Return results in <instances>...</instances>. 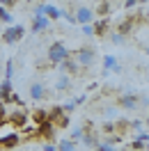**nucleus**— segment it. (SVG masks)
<instances>
[{
  "mask_svg": "<svg viewBox=\"0 0 149 151\" xmlns=\"http://www.w3.org/2000/svg\"><path fill=\"white\" fill-rule=\"evenodd\" d=\"M135 28V21H133V16H126V19L122 21L119 25H117V30L115 32H119L122 37H126V35H131V30Z\"/></svg>",
  "mask_w": 149,
  "mask_h": 151,
  "instance_id": "nucleus-15",
  "label": "nucleus"
},
{
  "mask_svg": "<svg viewBox=\"0 0 149 151\" xmlns=\"http://www.w3.org/2000/svg\"><path fill=\"white\" fill-rule=\"evenodd\" d=\"M0 5H2V7H14L16 0H0Z\"/></svg>",
  "mask_w": 149,
  "mask_h": 151,
  "instance_id": "nucleus-36",
  "label": "nucleus"
},
{
  "mask_svg": "<svg viewBox=\"0 0 149 151\" xmlns=\"http://www.w3.org/2000/svg\"><path fill=\"white\" fill-rule=\"evenodd\" d=\"M112 149V144H108V142L103 140V142H99L96 147H94V151H110Z\"/></svg>",
  "mask_w": 149,
  "mask_h": 151,
  "instance_id": "nucleus-28",
  "label": "nucleus"
},
{
  "mask_svg": "<svg viewBox=\"0 0 149 151\" xmlns=\"http://www.w3.org/2000/svg\"><path fill=\"white\" fill-rule=\"evenodd\" d=\"M83 35H85V37H94V30H92V23H83Z\"/></svg>",
  "mask_w": 149,
  "mask_h": 151,
  "instance_id": "nucleus-29",
  "label": "nucleus"
},
{
  "mask_svg": "<svg viewBox=\"0 0 149 151\" xmlns=\"http://www.w3.org/2000/svg\"><path fill=\"white\" fill-rule=\"evenodd\" d=\"M94 16H99V19L110 16V2H108V0H101V2H99V7H96V12H94Z\"/></svg>",
  "mask_w": 149,
  "mask_h": 151,
  "instance_id": "nucleus-18",
  "label": "nucleus"
},
{
  "mask_svg": "<svg viewBox=\"0 0 149 151\" xmlns=\"http://www.w3.org/2000/svg\"><path fill=\"white\" fill-rule=\"evenodd\" d=\"M110 151H124V149H115V147H112V149H110Z\"/></svg>",
  "mask_w": 149,
  "mask_h": 151,
  "instance_id": "nucleus-37",
  "label": "nucleus"
},
{
  "mask_svg": "<svg viewBox=\"0 0 149 151\" xmlns=\"http://www.w3.org/2000/svg\"><path fill=\"white\" fill-rule=\"evenodd\" d=\"M92 30H94V37H103L108 30H110V19L103 16L99 21H92Z\"/></svg>",
  "mask_w": 149,
  "mask_h": 151,
  "instance_id": "nucleus-10",
  "label": "nucleus"
},
{
  "mask_svg": "<svg viewBox=\"0 0 149 151\" xmlns=\"http://www.w3.org/2000/svg\"><path fill=\"white\" fill-rule=\"evenodd\" d=\"M138 5V0H124V9H131V7H135Z\"/></svg>",
  "mask_w": 149,
  "mask_h": 151,
  "instance_id": "nucleus-35",
  "label": "nucleus"
},
{
  "mask_svg": "<svg viewBox=\"0 0 149 151\" xmlns=\"http://www.w3.org/2000/svg\"><path fill=\"white\" fill-rule=\"evenodd\" d=\"M46 87L41 85V83H32V85H30V99H32V101H44V99H46Z\"/></svg>",
  "mask_w": 149,
  "mask_h": 151,
  "instance_id": "nucleus-14",
  "label": "nucleus"
},
{
  "mask_svg": "<svg viewBox=\"0 0 149 151\" xmlns=\"http://www.w3.org/2000/svg\"><path fill=\"white\" fill-rule=\"evenodd\" d=\"M55 147H57V151H76V142L69 140V137H64V140L57 142Z\"/></svg>",
  "mask_w": 149,
  "mask_h": 151,
  "instance_id": "nucleus-19",
  "label": "nucleus"
},
{
  "mask_svg": "<svg viewBox=\"0 0 149 151\" xmlns=\"http://www.w3.org/2000/svg\"><path fill=\"white\" fill-rule=\"evenodd\" d=\"M48 28H51V21H48L44 14L35 12L32 23H30V32H32V35H39V32H44V30H48Z\"/></svg>",
  "mask_w": 149,
  "mask_h": 151,
  "instance_id": "nucleus-7",
  "label": "nucleus"
},
{
  "mask_svg": "<svg viewBox=\"0 0 149 151\" xmlns=\"http://www.w3.org/2000/svg\"><path fill=\"white\" fill-rule=\"evenodd\" d=\"M41 12H44V16H46L48 21H53V19H62V12L57 9V7H53V5H41Z\"/></svg>",
  "mask_w": 149,
  "mask_h": 151,
  "instance_id": "nucleus-16",
  "label": "nucleus"
},
{
  "mask_svg": "<svg viewBox=\"0 0 149 151\" xmlns=\"http://www.w3.org/2000/svg\"><path fill=\"white\" fill-rule=\"evenodd\" d=\"M80 142H83V147H87V149H94V147L99 144V133L96 131H85L83 135H80Z\"/></svg>",
  "mask_w": 149,
  "mask_h": 151,
  "instance_id": "nucleus-13",
  "label": "nucleus"
},
{
  "mask_svg": "<svg viewBox=\"0 0 149 151\" xmlns=\"http://www.w3.org/2000/svg\"><path fill=\"white\" fill-rule=\"evenodd\" d=\"M5 73H7L5 78H9V80H12V76H14V62H12V60H7V71H5Z\"/></svg>",
  "mask_w": 149,
  "mask_h": 151,
  "instance_id": "nucleus-32",
  "label": "nucleus"
},
{
  "mask_svg": "<svg viewBox=\"0 0 149 151\" xmlns=\"http://www.w3.org/2000/svg\"><path fill=\"white\" fill-rule=\"evenodd\" d=\"M7 112H9V110H7V103H2V101H0V122H5V119H7Z\"/></svg>",
  "mask_w": 149,
  "mask_h": 151,
  "instance_id": "nucleus-30",
  "label": "nucleus"
},
{
  "mask_svg": "<svg viewBox=\"0 0 149 151\" xmlns=\"http://www.w3.org/2000/svg\"><path fill=\"white\" fill-rule=\"evenodd\" d=\"M131 149H135V151H147V144H145V142H140L138 137H135V140L131 142Z\"/></svg>",
  "mask_w": 149,
  "mask_h": 151,
  "instance_id": "nucleus-25",
  "label": "nucleus"
},
{
  "mask_svg": "<svg viewBox=\"0 0 149 151\" xmlns=\"http://www.w3.org/2000/svg\"><path fill=\"white\" fill-rule=\"evenodd\" d=\"M0 21L7 23V25H12V14L7 12V7H2V5H0Z\"/></svg>",
  "mask_w": 149,
  "mask_h": 151,
  "instance_id": "nucleus-23",
  "label": "nucleus"
},
{
  "mask_svg": "<svg viewBox=\"0 0 149 151\" xmlns=\"http://www.w3.org/2000/svg\"><path fill=\"white\" fill-rule=\"evenodd\" d=\"M71 87V78L67 73H62V76H57V80H55V92H67Z\"/></svg>",
  "mask_w": 149,
  "mask_h": 151,
  "instance_id": "nucleus-17",
  "label": "nucleus"
},
{
  "mask_svg": "<svg viewBox=\"0 0 149 151\" xmlns=\"http://www.w3.org/2000/svg\"><path fill=\"white\" fill-rule=\"evenodd\" d=\"M23 37H25V28L23 25H7L2 30V41L5 44H16Z\"/></svg>",
  "mask_w": 149,
  "mask_h": 151,
  "instance_id": "nucleus-5",
  "label": "nucleus"
},
{
  "mask_svg": "<svg viewBox=\"0 0 149 151\" xmlns=\"http://www.w3.org/2000/svg\"><path fill=\"white\" fill-rule=\"evenodd\" d=\"M110 71H122V64L117 62L115 55H103V76Z\"/></svg>",
  "mask_w": 149,
  "mask_h": 151,
  "instance_id": "nucleus-12",
  "label": "nucleus"
},
{
  "mask_svg": "<svg viewBox=\"0 0 149 151\" xmlns=\"http://www.w3.org/2000/svg\"><path fill=\"white\" fill-rule=\"evenodd\" d=\"M9 92H12V80H9V78H5V80L0 83V99H5Z\"/></svg>",
  "mask_w": 149,
  "mask_h": 151,
  "instance_id": "nucleus-20",
  "label": "nucleus"
},
{
  "mask_svg": "<svg viewBox=\"0 0 149 151\" xmlns=\"http://www.w3.org/2000/svg\"><path fill=\"white\" fill-rule=\"evenodd\" d=\"M57 66H60V69H62L67 76H76V73H80V69H83V66L76 62V57H74V55H69L67 60H62Z\"/></svg>",
  "mask_w": 149,
  "mask_h": 151,
  "instance_id": "nucleus-9",
  "label": "nucleus"
},
{
  "mask_svg": "<svg viewBox=\"0 0 149 151\" xmlns=\"http://www.w3.org/2000/svg\"><path fill=\"white\" fill-rule=\"evenodd\" d=\"M21 144V133L16 128H12L9 131H0V149H16Z\"/></svg>",
  "mask_w": 149,
  "mask_h": 151,
  "instance_id": "nucleus-3",
  "label": "nucleus"
},
{
  "mask_svg": "<svg viewBox=\"0 0 149 151\" xmlns=\"http://www.w3.org/2000/svg\"><path fill=\"white\" fill-rule=\"evenodd\" d=\"M124 39H126V37H122L119 32H112V35H110V41L115 44V46H119V44H124Z\"/></svg>",
  "mask_w": 149,
  "mask_h": 151,
  "instance_id": "nucleus-27",
  "label": "nucleus"
},
{
  "mask_svg": "<svg viewBox=\"0 0 149 151\" xmlns=\"http://www.w3.org/2000/svg\"><path fill=\"white\" fill-rule=\"evenodd\" d=\"M46 122H51L55 128H67L69 126V114L62 110V105H53L51 110H46Z\"/></svg>",
  "mask_w": 149,
  "mask_h": 151,
  "instance_id": "nucleus-2",
  "label": "nucleus"
},
{
  "mask_svg": "<svg viewBox=\"0 0 149 151\" xmlns=\"http://www.w3.org/2000/svg\"><path fill=\"white\" fill-rule=\"evenodd\" d=\"M138 105H140V94H135V92H124L119 96V108H124V110H135Z\"/></svg>",
  "mask_w": 149,
  "mask_h": 151,
  "instance_id": "nucleus-8",
  "label": "nucleus"
},
{
  "mask_svg": "<svg viewBox=\"0 0 149 151\" xmlns=\"http://www.w3.org/2000/svg\"><path fill=\"white\" fill-rule=\"evenodd\" d=\"M85 101H87V96H85V94H80V96H76V99H74V103H76V105H83Z\"/></svg>",
  "mask_w": 149,
  "mask_h": 151,
  "instance_id": "nucleus-34",
  "label": "nucleus"
},
{
  "mask_svg": "<svg viewBox=\"0 0 149 151\" xmlns=\"http://www.w3.org/2000/svg\"><path fill=\"white\" fill-rule=\"evenodd\" d=\"M62 110H64L67 114H71V112L76 110V103H74V101H69V103H64V105H62Z\"/></svg>",
  "mask_w": 149,
  "mask_h": 151,
  "instance_id": "nucleus-31",
  "label": "nucleus"
},
{
  "mask_svg": "<svg viewBox=\"0 0 149 151\" xmlns=\"http://www.w3.org/2000/svg\"><path fill=\"white\" fill-rule=\"evenodd\" d=\"M41 151H57V147L53 142H44V144H41Z\"/></svg>",
  "mask_w": 149,
  "mask_h": 151,
  "instance_id": "nucleus-33",
  "label": "nucleus"
},
{
  "mask_svg": "<svg viewBox=\"0 0 149 151\" xmlns=\"http://www.w3.org/2000/svg\"><path fill=\"white\" fill-rule=\"evenodd\" d=\"M101 133H103V135H112V133H117V131H115V122H103Z\"/></svg>",
  "mask_w": 149,
  "mask_h": 151,
  "instance_id": "nucleus-22",
  "label": "nucleus"
},
{
  "mask_svg": "<svg viewBox=\"0 0 149 151\" xmlns=\"http://www.w3.org/2000/svg\"><path fill=\"white\" fill-rule=\"evenodd\" d=\"M5 122L9 124L12 128H16V131H21L25 124L30 122V117H28V112L23 110V108H19V110H12V112H7V119Z\"/></svg>",
  "mask_w": 149,
  "mask_h": 151,
  "instance_id": "nucleus-4",
  "label": "nucleus"
},
{
  "mask_svg": "<svg viewBox=\"0 0 149 151\" xmlns=\"http://www.w3.org/2000/svg\"><path fill=\"white\" fill-rule=\"evenodd\" d=\"M74 19H76V23H92L94 21V12L90 9V7H78L76 9V14H74Z\"/></svg>",
  "mask_w": 149,
  "mask_h": 151,
  "instance_id": "nucleus-11",
  "label": "nucleus"
},
{
  "mask_svg": "<svg viewBox=\"0 0 149 151\" xmlns=\"http://www.w3.org/2000/svg\"><path fill=\"white\" fill-rule=\"evenodd\" d=\"M74 57H76V62L80 66H85V69L96 64V50H94V48H80V50L74 53Z\"/></svg>",
  "mask_w": 149,
  "mask_h": 151,
  "instance_id": "nucleus-6",
  "label": "nucleus"
},
{
  "mask_svg": "<svg viewBox=\"0 0 149 151\" xmlns=\"http://www.w3.org/2000/svg\"><path fill=\"white\" fill-rule=\"evenodd\" d=\"M69 55H71V53H69V48H67L62 41H53V44L48 46V53H46L48 64H51V66H57L62 60H67Z\"/></svg>",
  "mask_w": 149,
  "mask_h": 151,
  "instance_id": "nucleus-1",
  "label": "nucleus"
},
{
  "mask_svg": "<svg viewBox=\"0 0 149 151\" xmlns=\"http://www.w3.org/2000/svg\"><path fill=\"white\" fill-rule=\"evenodd\" d=\"M41 122H46V110H35V112H32V124L37 126V124H41Z\"/></svg>",
  "mask_w": 149,
  "mask_h": 151,
  "instance_id": "nucleus-21",
  "label": "nucleus"
},
{
  "mask_svg": "<svg viewBox=\"0 0 149 151\" xmlns=\"http://www.w3.org/2000/svg\"><path fill=\"white\" fill-rule=\"evenodd\" d=\"M80 135H83V126H74V128H71V133H69V140L78 142V140H80Z\"/></svg>",
  "mask_w": 149,
  "mask_h": 151,
  "instance_id": "nucleus-24",
  "label": "nucleus"
},
{
  "mask_svg": "<svg viewBox=\"0 0 149 151\" xmlns=\"http://www.w3.org/2000/svg\"><path fill=\"white\" fill-rule=\"evenodd\" d=\"M129 128H131V131H142V128H145V122L133 119V122H129Z\"/></svg>",
  "mask_w": 149,
  "mask_h": 151,
  "instance_id": "nucleus-26",
  "label": "nucleus"
}]
</instances>
